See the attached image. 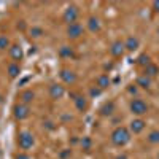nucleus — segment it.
<instances>
[{
	"label": "nucleus",
	"instance_id": "obj_1",
	"mask_svg": "<svg viewBox=\"0 0 159 159\" xmlns=\"http://www.w3.org/2000/svg\"><path fill=\"white\" fill-rule=\"evenodd\" d=\"M129 132L124 129V127H118L115 132H113V135H111V140L115 145H119V147H123V145H126L129 142Z\"/></svg>",
	"mask_w": 159,
	"mask_h": 159
},
{
	"label": "nucleus",
	"instance_id": "obj_2",
	"mask_svg": "<svg viewBox=\"0 0 159 159\" xmlns=\"http://www.w3.org/2000/svg\"><path fill=\"white\" fill-rule=\"evenodd\" d=\"M130 110H132V113H135V115H143V113H147L148 107H147V103H145L143 100L135 99V100H132V103H130Z\"/></svg>",
	"mask_w": 159,
	"mask_h": 159
},
{
	"label": "nucleus",
	"instance_id": "obj_3",
	"mask_svg": "<svg viewBox=\"0 0 159 159\" xmlns=\"http://www.w3.org/2000/svg\"><path fill=\"white\" fill-rule=\"evenodd\" d=\"M32 145H34L32 134H29V132H22V134H19V147L22 150H29Z\"/></svg>",
	"mask_w": 159,
	"mask_h": 159
},
{
	"label": "nucleus",
	"instance_id": "obj_4",
	"mask_svg": "<svg viewBox=\"0 0 159 159\" xmlns=\"http://www.w3.org/2000/svg\"><path fill=\"white\" fill-rule=\"evenodd\" d=\"M78 18V8L76 7H69L67 10H65L64 13V19L65 22H69V24H73Z\"/></svg>",
	"mask_w": 159,
	"mask_h": 159
},
{
	"label": "nucleus",
	"instance_id": "obj_5",
	"mask_svg": "<svg viewBox=\"0 0 159 159\" xmlns=\"http://www.w3.org/2000/svg\"><path fill=\"white\" fill-rule=\"evenodd\" d=\"M67 34H69V37H70V38H78L80 35L83 34V27H81V24H78V22L69 24Z\"/></svg>",
	"mask_w": 159,
	"mask_h": 159
},
{
	"label": "nucleus",
	"instance_id": "obj_6",
	"mask_svg": "<svg viewBox=\"0 0 159 159\" xmlns=\"http://www.w3.org/2000/svg\"><path fill=\"white\" fill-rule=\"evenodd\" d=\"M15 116L18 119H25L29 116V108L25 105H15Z\"/></svg>",
	"mask_w": 159,
	"mask_h": 159
},
{
	"label": "nucleus",
	"instance_id": "obj_7",
	"mask_svg": "<svg viewBox=\"0 0 159 159\" xmlns=\"http://www.w3.org/2000/svg\"><path fill=\"white\" fill-rule=\"evenodd\" d=\"M64 88L61 86V84H52L51 88H49V94H51V97L52 99H61L62 96H64Z\"/></svg>",
	"mask_w": 159,
	"mask_h": 159
},
{
	"label": "nucleus",
	"instance_id": "obj_8",
	"mask_svg": "<svg viewBox=\"0 0 159 159\" xmlns=\"http://www.w3.org/2000/svg\"><path fill=\"white\" fill-rule=\"evenodd\" d=\"M61 78L64 80L65 83H75V81H76V75H75L73 72H69V70H62Z\"/></svg>",
	"mask_w": 159,
	"mask_h": 159
},
{
	"label": "nucleus",
	"instance_id": "obj_9",
	"mask_svg": "<svg viewBox=\"0 0 159 159\" xmlns=\"http://www.w3.org/2000/svg\"><path fill=\"white\" fill-rule=\"evenodd\" d=\"M10 54H11L13 59L19 61V59L22 57V49H21V46H19V45H13V46L10 48Z\"/></svg>",
	"mask_w": 159,
	"mask_h": 159
},
{
	"label": "nucleus",
	"instance_id": "obj_10",
	"mask_svg": "<svg viewBox=\"0 0 159 159\" xmlns=\"http://www.w3.org/2000/svg\"><path fill=\"white\" fill-rule=\"evenodd\" d=\"M124 48H126V46H124L121 42L113 43V46H111V54L116 56V57H118V56H121V54H123V51H124Z\"/></svg>",
	"mask_w": 159,
	"mask_h": 159
},
{
	"label": "nucleus",
	"instance_id": "obj_11",
	"mask_svg": "<svg viewBox=\"0 0 159 159\" xmlns=\"http://www.w3.org/2000/svg\"><path fill=\"white\" fill-rule=\"evenodd\" d=\"M124 46H126L127 49H130V51H134V49H135V48L139 46V40H137V38H132V37H130V38L127 40V42H126V45H124Z\"/></svg>",
	"mask_w": 159,
	"mask_h": 159
},
{
	"label": "nucleus",
	"instance_id": "obj_12",
	"mask_svg": "<svg viewBox=\"0 0 159 159\" xmlns=\"http://www.w3.org/2000/svg\"><path fill=\"white\" fill-rule=\"evenodd\" d=\"M143 126H145V123L142 121V119H135V121H132V130L134 132H140L142 129H143Z\"/></svg>",
	"mask_w": 159,
	"mask_h": 159
},
{
	"label": "nucleus",
	"instance_id": "obj_13",
	"mask_svg": "<svg viewBox=\"0 0 159 159\" xmlns=\"http://www.w3.org/2000/svg\"><path fill=\"white\" fill-rule=\"evenodd\" d=\"M21 99H22V102H25V103L32 102V99H34V92H32V91H24L22 94H21Z\"/></svg>",
	"mask_w": 159,
	"mask_h": 159
},
{
	"label": "nucleus",
	"instance_id": "obj_14",
	"mask_svg": "<svg viewBox=\"0 0 159 159\" xmlns=\"http://www.w3.org/2000/svg\"><path fill=\"white\" fill-rule=\"evenodd\" d=\"M89 29H91L92 32H96V30H99V29H100V24H99V19H96V18H91V19H89Z\"/></svg>",
	"mask_w": 159,
	"mask_h": 159
},
{
	"label": "nucleus",
	"instance_id": "obj_15",
	"mask_svg": "<svg viewBox=\"0 0 159 159\" xmlns=\"http://www.w3.org/2000/svg\"><path fill=\"white\" fill-rule=\"evenodd\" d=\"M108 83H110V80H108L107 75H102V76H99V80H97V84H99L100 88H107Z\"/></svg>",
	"mask_w": 159,
	"mask_h": 159
},
{
	"label": "nucleus",
	"instance_id": "obj_16",
	"mask_svg": "<svg viewBox=\"0 0 159 159\" xmlns=\"http://www.w3.org/2000/svg\"><path fill=\"white\" fill-rule=\"evenodd\" d=\"M75 102H76V108H78V110H81V111H83V110H86L88 105H86V100H84L83 97H76V99H75Z\"/></svg>",
	"mask_w": 159,
	"mask_h": 159
},
{
	"label": "nucleus",
	"instance_id": "obj_17",
	"mask_svg": "<svg viewBox=\"0 0 159 159\" xmlns=\"http://www.w3.org/2000/svg\"><path fill=\"white\" fill-rule=\"evenodd\" d=\"M8 73H10V76H11V78L18 76V73H19V67H18L16 64H11L10 67H8Z\"/></svg>",
	"mask_w": 159,
	"mask_h": 159
},
{
	"label": "nucleus",
	"instance_id": "obj_18",
	"mask_svg": "<svg viewBox=\"0 0 159 159\" xmlns=\"http://www.w3.org/2000/svg\"><path fill=\"white\" fill-rule=\"evenodd\" d=\"M10 45V40L7 38V35H0V49H5Z\"/></svg>",
	"mask_w": 159,
	"mask_h": 159
},
{
	"label": "nucleus",
	"instance_id": "obj_19",
	"mask_svg": "<svg viewBox=\"0 0 159 159\" xmlns=\"http://www.w3.org/2000/svg\"><path fill=\"white\" fill-rule=\"evenodd\" d=\"M61 54H62V56H72L73 51H72L69 46H64V48H61Z\"/></svg>",
	"mask_w": 159,
	"mask_h": 159
},
{
	"label": "nucleus",
	"instance_id": "obj_20",
	"mask_svg": "<svg viewBox=\"0 0 159 159\" xmlns=\"http://www.w3.org/2000/svg\"><path fill=\"white\" fill-rule=\"evenodd\" d=\"M156 72H157V69H156V65H148V67H147V73L148 75H156Z\"/></svg>",
	"mask_w": 159,
	"mask_h": 159
},
{
	"label": "nucleus",
	"instance_id": "obj_21",
	"mask_svg": "<svg viewBox=\"0 0 159 159\" xmlns=\"http://www.w3.org/2000/svg\"><path fill=\"white\" fill-rule=\"evenodd\" d=\"M150 142H153V143L159 142V132H153V134L150 135Z\"/></svg>",
	"mask_w": 159,
	"mask_h": 159
},
{
	"label": "nucleus",
	"instance_id": "obj_22",
	"mask_svg": "<svg viewBox=\"0 0 159 159\" xmlns=\"http://www.w3.org/2000/svg\"><path fill=\"white\" fill-rule=\"evenodd\" d=\"M30 34H32L34 37H40V35H42V29H40V27H34V29L30 30Z\"/></svg>",
	"mask_w": 159,
	"mask_h": 159
},
{
	"label": "nucleus",
	"instance_id": "obj_23",
	"mask_svg": "<svg viewBox=\"0 0 159 159\" xmlns=\"http://www.w3.org/2000/svg\"><path fill=\"white\" fill-rule=\"evenodd\" d=\"M139 83H140L142 86H145V88H147V86L150 84V80H148V78H145V76H143V78H140V80H139Z\"/></svg>",
	"mask_w": 159,
	"mask_h": 159
},
{
	"label": "nucleus",
	"instance_id": "obj_24",
	"mask_svg": "<svg viewBox=\"0 0 159 159\" xmlns=\"http://www.w3.org/2000/svg\"><path fill=\"white\" fill-rule=\"evenodd\" d=\"M99 94H100L99 89H91V96H99Z\"/></svg>",
	"mask_w": 159,
	"mask_h": 159
},
{
	"label": "nucleus",
	"instance_id": "obj_25",
	"mask_svg": "<svg viewBox=\"0 0 159 159\" xmlns=\"http://www.w3.org/2000/svg\"><path fill=\"white\" fill-rule=\"evenodd\" d=\"M89 143H91V142H89V139H84V140H83V147H84V148H88V147H89Z\"/></svg>",
	"mask_w": 159,
	"mask_h": 159
},
{
	"label": "nucleus",
	"instance_id": "obj_26",
	"mask_svg": "<svg viewBox=\"0 0 159 159\" xmlns=\"http://www.w3.org/2000/svg\"><path fill=\"white\" fill-rule=\"evenodd\" d=\"M140 62H142V64H145V62H147V65H148V57L142 56V57H140Z\"/></svg>",
	"mask_w": 159,
	"mask_h": 159
},
{
	"label": "nucleus",
	"instance_id": "obj_27",
	"mask_svg": "<svg viewBox=\"0 0 159 159\" xmlns=\"http://www.w3.org/2000/svg\"><path fill=\"white\" fill-rule=\"evenodd\" d=\"M16 159H30V157H29L27 154H19V156H18Z\"/></svg>",
	"mask_w": 159,
	"mask_h": 159
},
{
	"label": "nucleus",
	"instance_id": "obj_28",
	"mask_svg": "<svg viewBox=\"0 0 159 159\" xmlns=\"http://www.w3.org/2000/svg\"><path fill=\"white\" fill-rule=\"evenodd\" d=\"M154 8H156V10L159 11V2H154Z\"/></svg>",
	"mask_w": 159,
	"mask_h": 159
}]
</instances>
